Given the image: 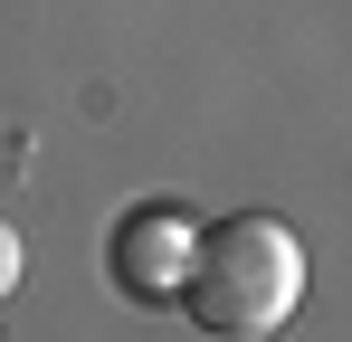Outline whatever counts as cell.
<instances>
[{
  "label": "cell",
  "instance_id": "1",
  "mask_svg": "<svg viewBox=\"0 0 352 342\" xmlns=\"http://www.w3.org/2000/svg\"><path fill=\"white\" fill-rule=\"evenodd\" d=\"M305 295V238L276 209H238V219H200V257L181 276V314L219 342L276 333Z\"/></svg>",
  "mask_w": 352,
  "mask_h": 342
},
{
  "label": "cell",
  "instance_id": "2",
  "mask_svg": "<svg viewBox=\"0 0 352 342\" xmlns=\"http://www.w3.org/2000/svg\"><path fill=\"white\" fill-rule=\"evenodd\" d=\"M190 257H200V219L172 209V200L124 209L115 238H105V276H115V295H133V304H181Z\"/></svg>",
  "mask_w": 352,
  "mask_h": 342
},
{
  "label": "cell",
  "instance_id": "3",
  "mask_svg": "<svg viewBox=\"0 0 352 342\" xmlns=\"http://www.w3.org/2000/svg\"><path fill=\"white\" fill-rule=\"evenodd\" d=\"M19 266H29V257H19V228L0 219V304H10V285H19Z\"/></svg>",
  "mask_w": 352,
  "mask_h": 342
}]
</instances>
